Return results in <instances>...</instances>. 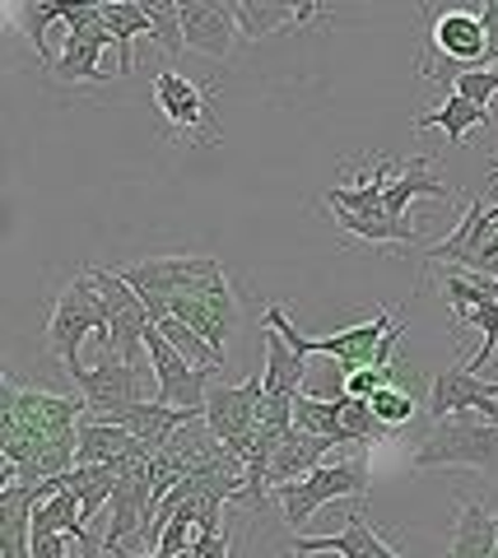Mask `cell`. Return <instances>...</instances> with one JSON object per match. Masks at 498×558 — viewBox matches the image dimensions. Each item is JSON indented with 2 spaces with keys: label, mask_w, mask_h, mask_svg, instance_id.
<instances>
[{
  "label": "cell",
  "mask_w": 498,
  "mask_h": 558,
  "mask_svg": "<svg viewBox=\"0 0 498 558\" xmlns=\"http://www.w3.org/2000/svg\"><path fill=\"white\" fill-rule=\"evenodd\" d=\"M84 410H89L84 396L20 387L14 377L0 381V457H5V484H42V480H57L65 470H75Z\"/></svg>",
  "instance_id": "1"
},
{
  "label": "cell",
  "mask_w": 498,
  "mask_h": 558,
  "mask_svg": "<svg viewBox=\"0 0 498 558\" xmlns=\"http://www.w3.org/2000/svg\"><path fill=\"white\" fill-rule=\"evenodd\" d=\"M405 326H410V307H397V312L377 307L368 322L345 326V330H336V336H303V330L294 326V317H289L280 303L266 307V330H280L294 354H303V359L307 354L336 359L345 373H359V368H397V344L405 336Z\"/></svg>",
  "instance_id": "2"
},
{
  "label": "cell",
  "mask_w": 498,
  "mask_h": 558,
  "mask_svg": "<svg viewBox=\"0 0 498 558\" xmlns=\"http://www.w3.org/2000/svg\"><path fill=\"white\" fill-rule=\"evenodd\" d=\"M489 65V28L485 14L471 5H442L434 10L428 24V51L420 61V80H434L442 89H452L457 75Z\"/></svg>",
  "instance_id": "3"
},
{
  "label": "cell",
  "mask_w": 498,
  "mask_h": 558,
  "mask_svg": "<svg viewBox=\"0 0 498 558\" xmlns=\"http://www.w3.org/2000/svg\"><path fill=\"white\" fill-rule=\"evenodd\" d=\"M410 470H479L498 475V424L485 414H452L424 433L410 451Z\"/></svg>",
  "instance_id": "4"
},
{
  "label": "cell",
  "mask_w": 498,
  "mask_h": 558,
  "mask_svg": "<svg viewBox=\"0 0 498 558\" xmlns=\"http://www.w3.org/2000/svg\"><path fill=\"white\" fill-rule=\"evenodd\" d=\"M368 457L364 451H354V457H340V461H326L317 465L307 480L299 484H284V488H275V502H280V512L289 526H303L307 517H317L326 502H340V498H350V502H364L368 498Z\"/></svg>",
  "instance_id": "5"
},
{
  "label": "cell",
  "mask_w": 498,
  "mask_h": 558,
  "mask_svg": "<svg viewBox=\"0 0 498 558\" xmlns=\"http://www.w3.org/2000/svg\"><path fill=\"white\" fill-rule=\"evenodd\" d=\"M117 275L141 293V303L192 299V293L229 289V275L215 256H149V260H135V266H122Z\"/></svg>",
  "instance_id": "6"
},
{
  "label": "cell",
  "mask_w": 498,
  "mask_h": 558,
  "mask_svg": "<svg viewBox=\"0 0 498 558\" xmlns=\"http://www.w3.org/2000/svg\"><path fill=\"white\" fill-rule=\"evenodd\" d=\"M94 330L102 336V344H108V307H102V293L94 289L89 275H80L61 289V299L47 317V344L65 373L80 363V344L89 340Z\"/></svg>",
  "instance_id": "7"
},
{
  "label": "cell",
  "mask_w": 498,
  "mask_h": 558,
  "mask_svg": "<svg viewBox=\"0 0 498 558\" xmlns=\"http://www.w3.org/2000/svg\"><path fill=\"white\" fill-rule=\"evenodd\" d=\"M84 275L94 279V289L102 293V307H108V344H102V354L122 359L131 363V368H141L145 363V336H149V307L141 303V293H135L131 284L117 270H102V266H84Z\"/></svg>",
  "instance_id": "8"
},
{
  "label": "cell",
  "mask_w": 498,
  "mask_h": 558,
  "mask_svg": "<svg viewBox=\"0 0 498 558\" xmlns=\"http://www.w3.org/2000/svg\"><path fill=\"white\" fill-rule=\"evenodd\" d=\"M262 396H266L262 373H252L243 387H210V396H205V428L243 465L256 447V405H262Z\"/></svg>",
  "instance_id": "9"
},
{
  "label": "cell",
  "mask_w": 498,
  "mask_h": 558,
  "mask_svg": "<svg viewBox=\"0 0 498 558\" xmlns=\"http://www.w3.org/2000/svg\"><path fill=\"white\" fill-rule=\"evenodd\" d=\"M71 377L94 414H108L117 405H141V400H149V391L159 396V377H145L141 368H131V363L112 359V354H102V363H94V368L75 363Z\"/></svg>",
  "instance_id": "10"
},
{
  "label": "cell",
  "mask_w": 498,
  "mask_h": 558,
  "mask_svg": "<svg viewBox=\"0 0 498 558\" xmlns=\"http://www.w3.org/2000/svg\"><path fill=\"white\" fill-rule=\"evenodd\" d=\"M154 322H186L201 340H210L219 354L229 359V340L238 330V299H233V284L219 289V293H192V299H163V303H145Z\"/></svg>",
  "instance_id": "11"
},
{
  "label": "cell",
  "mask_w": 498,
  "mask_h": 558,
  "mask_svg": "<svg viewBox=\"0 0 498 558\" xmlns=\"http://www.w3.org/2000/svg\"><path fill=\"white\" fill-rule=\"evenodd\" d=\"M145 349H149V368H154V377H159V400H163V405L205 414V396H210L215 373L192 368V363H186L178 349L163 340V330H159V326H149Z\"/></svg>",
  "instance_id": "12"
},
{
  "label": "cell",
  "mask_w": 498,
  "mask_h": 558,
  "mask_svg": "<svg viewBox=\"0 0 498 558\" xmlns=\"http://www.w3.org/2000/svg\"><path fill=\"white\" fill-rule=\"evenodd\" d=\"M452 414H485L498 424V387L471 368H442L428 381V418H452Z\"/></svg>",
  "instance_id": "13"
},
{
  "label": "cell",
  "mask_w": 498,
  "mask_h": 558,
  "mask_svg": "<svg viewBox=\"0 0 498 558\" xmlns=\"http://www.w3.org/2000/svg\"><path fill=\"white\" fill-rule=\"evenodd\" d=\"M233 38H238V20H233V0H182V43L186 51H196L205 61H229L233 57Z\"/></svg>",
  "instance_id": "14"
},
{
  "label": "cell",
  "mask_w": 498,
  "mask_h": 558,
  "mask_svg": "<svg viewBox=\"0 0 498 558\" xmlns=\"http://www.w3.org/2000/svg\"><path fill=\"white\" fill-rule=\"evenodd\" d=\"M154 102H159L163 121L182 135L192 131H205V140H215V121H210V94L201 89V84H192L186 75H178V70H159L154 75Z\"/></svg>",
  "instance_id": "15"
},
{
  "label": "cell",
  "mask_w": 498,
  "mask_h": 558,
  "mask_svg": "<svg viewBox=\"0 0 498 558\" xmlns=\"http://www.w3.org/2000/svg\"><path fill=\"white\" fill-rule=\"evenodd\" d=\"M159 457L154 447H145L131 428L108 424V418H89L80 424V447H75V465H102V461H145Z\"/></svg>",
  "instance_id": "16"
},
{
  "label": "cell",
  "mask_w": 498,
  "mask_h": 558,
  "mask_svg": "<svg viewBox=\"0 0 498 558\" xmlns=\"http://www.w3.org/2000/svg\"><path fill=\"white\" fill-rule=\"evenodd\" d=\"M326 549H336L340 558H401L382 535L368 526V517L359 512V502H350V521H345L340 535H313V539L299 535L294 539V554H326Z\"/></svg>",
  "instance_id": "17"
},
{
  "label": "cell",
  "mask_w": 498,
  "mask_h": 558,
  "mask_svg": "<svg viewBox=\"0 0 498 558\" xmlns=\"http://www.w3.org/2000/svg\"><path fill=\"white\" fill-rule=\"evenodd\" d=\"M340 442L331 438H317V433H303V428H289V438L280 442V451H275V461H270V498H275V488H284V484H299L307 480L317 465H326V457H331Z\"/></svg>",
  "instance_id": "18"
},
{
  "label": "cell",
  "mask_w": 498,
  "mask_h": 558,
  "mask_svg": "<svg viewBox=\"0 0 498 558\" xmlns=\"http://www.w3.org/2000/svg\"><path fill=\"white\" fill-rule=\"evenodd\" d=\"M33 508H38L33 484L0 488V558H33Z\"/></svg>",
  "instance_id": "19"
},
{
  "label": "cell",
  "mask_w": 498,
  "mask_h": 558,
  "mask_svg": "<svg viewBox=\"0 0 498 558\" xmlns=\"http://www.w3.org/2000/svg\"><path fill=\"white\" fill-rule=\"evenodd\" d=\"M452 196V186L448 182H438L434 178V159H410L401 178H391L387 186V196H382V209L377 215H387V219H410V205L415 201H448Z\"/></svg>",
  "instance_id": "20"
},
{
  "label": "cell",
  "mask_w": 498,
  "mask_h": 558,
  "mask_svg": "<svg viewBox=\"0 0 498 558\" xmlns=\"http://www.w3.org/2000/svg\"><path fill=\"white\" fill-rule=\"evenodd\" d=\"M262 349H266V373H262L266 396H275V400H299L307 391V377H313L307 359L289 349V340L280 336V330H266Z\"/></svg>",
  "instance_id": "21"
},
{
  "label": "cell",
  "mask_w": 498,
  "mask_h": 558,
  "mask_svg": "<svg viewBox=\"0 0 498 558\" xmlns=\"http://www.w3.org/2000/svg\"><path fill=\"white\" fill-rule=\"evenodd\" d=\"M313 14H326V5H284V0H233V20H238V33L252 43L270 38L280 28H294Z\"/></svg>",
  "instance_id": "22"
},
{
  "label": "cell",
  "mask_w": 498,
  "mask_h": 558,
  "mask_svg": "<svg viewBox=\"0 0 498 558\" xmlns=\"http://www.w3.org/2000/svg\"><path fill=\"white\" fill-rule=\"evenodd\" d=\"M387 186H391V159H387V154H377V159L368 163V172L354 186H331V191H326V205H331V215L373 219L377 209H382Z\"/></svg>",
  "instance_id": "23"
},
{
  "label": "cell",
  "mask_w": 498,
  "mask_h": 558,
  "mask_svg": "<svg viewBox=\"0 0 498 558\" xmlns=\"http://www.w3.org/2000/svg\"><path fill=\"white\" fill-rule=\"evenodd\" d=\"M498 549V517L475 498H461V517L452 531L448 558H494Z\"/></svg>",
  "instance_id": "24"
},
{
  "label": "cell",
  "mask_w": 498,
  "mask_h": 558,
  "mask_svg": "<svg viewBox=\"0 0 498 558\" xmlns=\"http://www.w3.org/2000/svg\"><path fill=\"white\" fill-rule=\"evenodd\" d=\"M102 24H108V33L117 38V57H122V70L117 75L131 80L135 75V33H149L154 38V20H149V5H141V0H108L102 5Z\"/></svg>",
  "instance_id": "25"
},
{
  "label": "cell",
  "mask_w": 498,
  "mask_h": 558,
  "mask_svg": "<svg viewBox=\"0 0 498 558\" xmlns=\"http://www.w3.org/2000/svg\"><path fill=\"white\" fill-rule=\"evenodd\" d=\"M479 126L489 131L494 126V112L489 108H475V102L461 98V94H448L438 112H428V117L415 121V131H442L452 145H461V140H466L471 131H479Z\"/></svg>",
  "instance_id": "26"
},
{
  "label": "cell",
  "mask_w": 498,
  "mask_h": 558,
  "mask_svg": "<svg viewBox=\"0 0 498 558\" xmlns=\"http://www.w3.org/2000/svg\"><path fill=\"white\" fill-rule=\"evenodd\" d=\"M336 223L345 229L350 238L359 242H373V247H387V242H397V247H434L410 219H387V215H373V219H359V215H336Z\"/></svg>",
  "instance_id": "27"
},
{
  "label": "cell",
  "mask_w": 498,
  "mask_h": 558,
  "mask_svg": "<svg viewBox=\"0 0 498 558\" xmlns=\"http://www.w3.org/2000/svg\"><path fill=\"white\" fill-rule=\"evenodd\" d=\"M33 535H75L80 545H89V526H84V508L71 488H61V494L42 498L38 508H33Z\"/></svg>",
  "instance_id": "28"
},
{
  "label": "cell",
  "mask_w": 498,
  "mask_h": 558,
  "mask_svg": "<svg viewBox=\"0 0 498 558\" xmlns=\"http://www.w3.org/2000/svg\"><path fill=\"white\" fill-rule=\"evenodd\" d=\"M51 20L65 24V5H57V0H10L5 5V28L24 33L28 47L38 51V61H47V24Z\"/></svg>",
  "instance_id": "29"
},
{
  "label": "cell",
  "mask_w": 498,
  "mask_h": 558,
  "mask_svg": "<svg viewBox=\"0 0 498 558\" xmlns=\"http://www.w3.org/2000/svg\"><path fill=\"white\" fill-rule=\"evenodd\" d=\"M154 326H159L163 330V340L168 344H173L178 349V354L186 359V363H192V368H205V373H219V368H224V354H219V349L210 344V340H201L196 336V330L192 326H186V322H173V317H168V322H154Z\"/></svg>",
  "instance_id": "30"
},
{
  "label": "cell",
  "mask_w": 498,
  "mask_h": 558,
  "mask_svg": "<svg viewBox=\"0 0 498 558\" xmlns=\"http://www.w3.org/2000/svg\"><path fill=\"white\" fill-rule=\"evenodd\" d=\"M294 428L317 433V438H331V442H340V447H350L345 428H340V400L299 396V400H294Z\"/></svg>",
  "instance_id": "31"
},
{
  "label": "cell",
  "mask_w": 498,
  "mask_h": 558,
  "mask_svg": "<svg viewBox=\"0 0 498 558\" xmlns=\"http://www.w3.org/2000/svg\"><path fill=\"white\" fill-rule=\"evenodd\" d=\"M340 428H345L350 447H364V442H377V438H391V428L373 414L368 400H354V396L340 400Z\"/></svg>",
  "instance_id": "32"
},
{
  "label": "cell",
  "mask_w": 498,
  "mask_h": 558,
  "mask_svg": "<svg viewBox=\"0 0 498 558\" xmlns=\"http://www.w3.org/2000/svg\"><path fill=\"white\" fill-rule=\"evenodd\" d=\"M149 20H154V43L163 51L182 57L186 43H182V0H149Z\"/></svg>",
  "instance_id": "33"
},
{
  "label": "cell",
  "mask_w": 498,
  "mask_h": 558,
  "mask_svg": "<svg viewBox=\"0 0 498 558\" xmlns=\"http://www.w3.org/2000/svg\"><path fill=\"white\" fill-rule=\"evenodd\" d=\"M368 405H373V414L382 418V424H387L391 433H397L401 424H410V418H415V396H410V391L401 387V381H397V387H382V391H377V396L368 400Z\"/></svg>",
  "instance_id": "34"
},
{
  "label": "cell",
  "mask_w": 498,
  "mask_h": 558,
  "mask_svg": "<svg viewBox=\"0 0 498 558\" xmlns=\"http://www.w3.org/2000/svg\"><path fill=\"white\" fill-rule=\"evenodd\" d=\"M452 94L471 98L475 108H489V102L498 98V65H494V70H489V65H479V70H466V75H457Z\"/></svg>",
  "instance_id": "35"
},
{
  "label": "cell",
  "mask_w": 498,
  "mask_h": 558,
  "mask_svg": "<svg viewBox=\"0 0 498 558\" xmlns=\"http://www.w3.org/2000/svg\"><path fill=\"white\" fill-rule=\"evenodd\" d=\"M382 387H397V368H359V373H350V381H345V396L373 400Z\"/></svg>",
  "instance_id": "36"
},
{
  "label": "cell",
  "mask_w": 498,
  "mask_h": 558,
  "mask_svg": "<svg viewBox=\"0 0 498 558\" xmlns=\"http://www.w3.org/2000/svg\"><path fill=\"white\" fill-rule=\"evenodd\" d=\"M192 558H229V535L215 531V535H196Z\"/></svg>",
  "instance_id": "37"
},
{
  "label": "cell",
  "mask_w": 498,
  "mask_h": 558,
  "mask_svg": "<svg viewBox=\"0 0 498 558\" xmlns=\"http://www.w3.org/2000/svg\"><path fill=\"white\" fill-rule=\"evenodd\" d=\"M479 14H485V28H489V70H494L498 65V0H485Z\"/></svg>",
  "instance_id": "38"
},
{
  "label": "cell",
  "mask_w": 498,
  "mask_h": 558,
  "mask_svg": "<svg viewBox=\"0 0 498 558\" xmlns=\"http://www.w3.org/2000/svg\"><path fill=\"white\" fill-rule=\"evenodd\" d=\"M299 558H307V554H299Z\"/></svg>",
  "instance_id": "39"
},
{
  "label": "cell",
  "mask_w": 498,
  "mask_h": 558,
  "mask_svg": "<svg viewBox=\"0 0 498 558\" xmlns=\"http://www.w3.org/2000/svg\"><path fill=\"white\" fill-rule=\"evenodd\" d=\"M494 558H498V549H494Z\"/></svg>",
  "instance_id": "40"
},
{
  "label": "cell",
  "mask_w": 498,
  "mask_h": 558,
  "mask_svg": "<svg viewBox=\"0 0 498 558\" xmlns=\"http://www.w3.org/2000/svg\"><path fill=\"white\" fill-rule=\"evenodd\" d=\"M494 387H498V381H494Z\"/></svg>",
  "instance_id": "41"
}]
</instances>
